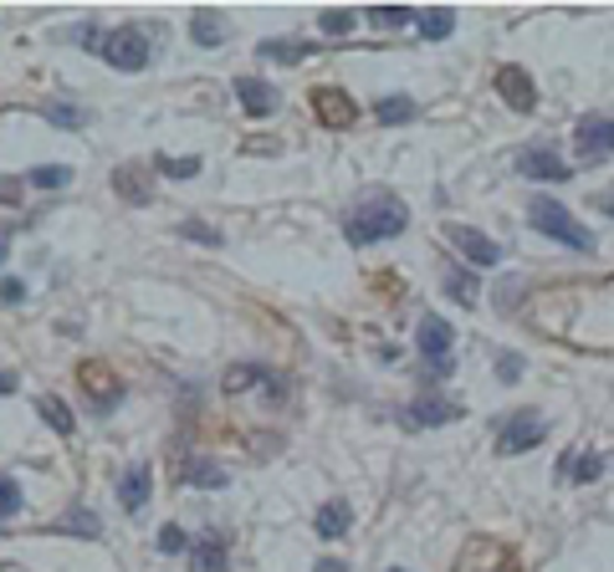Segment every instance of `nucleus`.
Returning a JSON list of instances; mask_svg holds the SVG:
<instances>
[{"label":"nucleus","mask_w":614,"mask_h":572,"mask_svg":"<svg viewBox=\"0 0 614 572\" xmlns=\"http://www.w3.org/2000/svg\"><path fill=\"white\" fill-rule=\"evenodd\" d=\"M405 221H410L405 200L375 194V200H364L359 210L344 215V235H348V246H375V240H390V235L405 231Z\"/></svg>","instance_id":"obj_1"},{"label":"nucleus","mask_w":614,"mask_h":572,"mask_svg":"<svg viewBox=\"0 0 614 572\" xmlns=\"http://www.w3.org/2000/svg\"><path fill=\"white\" fill-rule=\"evenodd\" d=\"M527 225H533L538 235H548V240H558V246H569V250L594 246V235L573 221V210L563 205V200H554V194H538V200L527 205Z\"/></svg>","instance_id":"obj_2"},{"label":"nucleus","mask_w":614,"mask_h":572,"mask_svg":"<svg viewBox=\"0 0 614 572\" xmlns=\"http://www.w3.org/2000/svg\"><path fill=\"white\" fill-rule=\"evenodd\" d=\"M450 343H456V333H450L446 317H440V312H425L415 327V348H420V358H425V368H431V383L450 379V368H456Z\"/></svg>","instance_id":"obj_3"},{"label":"nucleus","mask_w":614,"mask_h":572,"mask_svg":"<svg viewBox=\"0 0 614 572\" xmlns=\"http://www.w3.org/2000/svg\"><path fill=\"white\" fill-rule=\"evenodd\" d=\"M103 57L119 67V72H144L149 67V36H144V26H119L103 36Z\"/></svg>","instance_id":"obj_4"},{"label":"nucleus","mask_w":614,"mask_h":572,"mask_svg":"<svg viewBox=\"0 0 614 572\" xmlns=\"http://www.w3.org/2000/svg\"><path fill=\"white\" fill-rule=\"evenodd\" d=\"M573 148H579V159L584 164H604L614 159V117H579V128H573Z\"/></svg>","instance_id":"obj_5"},{"label":"nucleus","mask_w":614,"mask_h":572,"mask_svg":"<svg viewBox=\"0 0 614 572\" xmlns=\"http://www.w3.org/2000/svg\"><path fill=\"white\" fill-rule=\"evenodd\" d=\"M313 113L323 128L344 133L354 128V117H359V103L348 98V88H333V82H323V88H313Z\"/></svg>","instance_id":"obj_6"},{"label":"nucleus","mask_w":614,"mask_h":572,"mask_svg":"<svg viewBox=\"0 0 614 572\" xmlns=\"http://www.w3.org/2000/svg\"><path fill=\"white\" fill-rule=\"evenodd\" d=\"M543 440H548V425L533 410H523V414H512V425L496 435V456H527Z\"/></svg>","instance_id":"obj_7"},{"label":"nucleus","mask_w":614,"mask_h":572,"mask_svg":"<svg viewBox=\"0 0 614 572\" xmlns=\"http://www.w3.org/2000/svg\"><path fill=\"white\" fill-rule=\"evenodd\" d=\"M446 240L466 256V266H496L502 261V246H496L487 231H477V225H446Z\"/></svg>","instance_id":"obj_8"},{"label":"nucleus","mask_w":614,"mask_h":572,"mask_svg":"<svg viewBox=\"0 0 614 572\" xmlns=\"http://www.w3.org/2000/svg\"><path fill=\"white\" fill-rule=\"evenodd\" d=\"M231 562V537L225 531H200L190 542V572H225Z\"/></svg>","instance_id":"obj_9"},{"label":"nucleus","mask_w":614,"mask_h":572,"mask_svg":"<svg viewBox=\"0 0 614 572\" xmlns=\"http://www.w3.org/2000/svg\"><path fill=\"white\" fill-rule=\"evenodd\" d=\"M496 92H502V103L517 108V113H533V108H538V88H533L527 67H502V72H496Z\"/></svg>","instance_id":"obj_10"},{"label":"nucleus","mask_w":614,"mask_h":572,"mask_svg":"<svg viewBox=\"0 0 614 572\" xmlns=\"http://www.w3.org/2000/svg\"><path fill=\"white\" fill-rule=\"evenodd\" d=\"M512 169H517V175H527V179H569L573 169L563 159H558L554 148H543V144H533V148H523V154H517V164H512Z\"/></svg>","instance_id":"obj_11"},{"label":"nucleus","mask_w":614,"mask_h":572,"mask_svg":"<svg viewBox=\"0 0 614 572\" xmlns=\"http://www.w3.org/2000/svg\"><path fill=\"white\" fill-rule=\"evenodd\" d=\"M113 190H119L129 205H149V200H154V179H149V169H144V164H119V169H113Z\"/></svg>","instance_id":"obj_12"},{"label":"nucleus","mask_w":614,"mask_h":572,"mask_svg":"<svg viewBox=\"0 0 614 572\" xmlns=\"http://www.w3.org/2000/svg\"><path fill=\"white\" fill-rule=\"evenodd\" d=\"M236 98H241V108L252 117H267V113H277V88L271 82H261V77H236Z\"/></svg>","instance_id":"obj_13"},{"label":"nucleus","mask_w":614,"mask_h":572,"mask_svg":"<svg viewBox=\"0 0 614 572\" xmlns=\"http://www.w3.org/2000/svg\"><path fill=\"white\" fill-rule=\"evenodd\" d=\"M154 491V470L144 466V460H134V466L119 475V501H123V512H138L144 501H149Z\"/></svg>","instance_id":"obj_14"},{"label":"nucleus","mask_w":614,"mask_h":572,"mask_svg":"<svg viewBox=\"0 0 614 572\" xmlns=\"http://www.w3.org/2000/svg\"><path fill=\"white\" fill-rule=\"evenodd\" d=\"M348 527H354V506L348 501H323L313 516V531L323 537V542H338V537H348Z\"/></svg>","instance_id":"obj_15"},{"label":"nucleus","mask_w":614,"mask_h":572,"mask_svg":"<svg viewBox=\"0 0 614 572\" xmlns=\"http://www.w3.org/2000/svg\"><path fill=\"white\" fill-rule=\"evenodd\" d=\"M77 379H82V389L92 394V404H98V410H113V404L123 399V383L108 379L103 363H82V373H77Z\"/></svg>","instance_id":"obj_16"},{"label":"nucleus","mask_w":614,"mask_h":572,"mask_svg":"<svg viewBox=\"0 0 614 572\" xmlns=\"http://www.w3.org/2000/svg\"><path fill=\"white\" fill-rule=\"evenodd\" d=\"M180 481L185 485H205V491H221L231 475H225V466H215L210 456H190V460H180Z\"/></svg>","instance_id":"obj_17"},{"label":"nucleus","mask_w":614,"mask_h":572,"mask_svg":"<svg viewBox=\"0 0 614 572\" xmlns=\"http://www.w3.org/2000/svg\"><path fill=\"white\" fill-rule=\"evenodd\" d=\"M405 414H410V425H415V429H425V425H450V419L461 414V404H450V399H415Z\"/></svg>","instance_id":"obj_18"},{"label":"nucleus","mask_w":614,"mask_h":572,"mask_svg":"<svg viewBox=\"0 0 614 572\" xmlns=\"http://www.w3.org/2000/svg\"><path fill=\"white\" fill-rule=\"evenodd\" d=\"M190 36H196V46H221L225 42V15L210 11V5H200V11L190 15Z\"/></svg>","instance_id":"obj_19"},{"label":"nucleus","mask_w":614,"mask_h":572,"mask_svg":"<svg viewBox=\"0 0 614 572\" xmlns=\"http://www.w3.org/2000/svg\"><path fill=\"white\" fill-rule=\"evenodd\" d=\"M420 108H415V98H405V92H394V98H379L375 103V117L384 123V128H400V123H410Z\"/></svg>","instance_id":"obj_20"},{"label":"nucleus","mask_w":614,"mask_h":572,"mask_svg":"<svg viewBox=\"0 0 614 572\" xmlns=\"http://www.w3.org/2000/svg\"><path fill=\"white\" fill-rule=\"evenodd\" d=\"M446 292L456 296L461 307H477V302H481V281L471 277L466 266H450V271H446Z\"/></svg>","instance_id":"obj_21"},{"label":"nucleus","mask_w":614,"mask_h":572,"mask_svg":"<svg viewBox=\"0 0 614 572\" xmlns=\"http://www.w3.org/2000/svg\"><path fill=\"white\" fill-rule=\"evenodd\" d=\"M420 36H425V42H446L450 31H456V11H450V5H440V11H420Z\"/></svg>","instance_id":"obj_22"},{"label":"nucleus","mask_w":614,"mask_h":572,"mask_svg":"<svg viewBox=\"0 0 614 572\" xmlns=\"http://www.w3.org/2000/svg\"><path fill=\"white\" fill-rule=\"evenodd\" d=\"M36 414H42V419H46L52 429H57V435H72V429H77L72 410H67V404H62L57 394H42V399H36Z\"/></svg>","instance_id":"obj_23"},{"label":"nucleus","mask_w":614,"mask_h":572,"mask_svg":"<svg viewBox=\"0 0 614 572\" xmlns=\"http://www.w3.org/2000/svg\"><path fill=\"white\" fill-rule=\"evenodd\" d=\"M57 531H62V537H98L103 527H98V516H92L88 506H72V512L57 521Z\"/></svg>","instance_id":"obj_24"},{"label":"nucleus","mask_w":614,"mask_h":572,"mask_svg":"<svg viewBox=\"0 0 614 572\" xmlns=\"http://www.w3.org/2000/svg\"><path fill=\"white\" fill-rule=\"evenodd\" d=\"M252 383H271V368H256V363H241L225 373V394H246Z\"/></svg>","instance_id":"obj_25"},{"label":"nucleus","mask_w":614,"mask_h":572,"mask_svg":"<svg viewBox=\"0 0 614 572\" xmlns=\"http://www.w3.org/2000/svg\"><path fill=\"white\" fill-rule=\"evenodd\" d=\"M31 184L36 190H62V184H72V169L67 164H36L31 169Z\"/></svg>","instance_id":"obj_26"},{"label":"nucleus","mask_w":614,"mask_h":572,"mask_svg":"<svg viewBox=\"0 0 614 572\" xmlns=\"http://www.w3.org/2000/svg\"><path fill=\"white\" fill-rule=\"evenodd\" d=\"M256 52H261V57H271V61H287V67H292V61H302L308 52H313V46H298V42H287V36H277V42H261Z\"/></svg>","instance_id":"obj_27"},{"label":"nucleus","mask_w":614,"mask_h":572,"mask_svg":"<svg viewBox=\"0 0 614 572\" xmlns=\"http://www.w3.org/2000/svg\"><path fill=\"white\" fill-rule=\"evenodd\" d=\"M369 21H375V26H415L420 21V11H410V5H375V11H369Z\"/></svg>","instance_id":"obj_28"},{"label":"nucleus","mask_w":614,"mask_h":572,"mask_svg":"<svg viewBox=\"0 0 614 572\" xmlns=\"http://www.w3.org/2000/svg\"><path fill=\"white\" fill-rule=\"evenodd\" d=\"M159 175H169V179H196L200 175V159L196 154H185V159H175V154H159Z\"/></svg>","instance_id":"obj_29"},{"label":"nucleus","mask_w":614,"mask_h":572,"mask_svg":"<svg viewBox=\"0 0 614 572\" xmlns=\"http://www.w3.org/2000/svg\"><path fill=\"white\" fill-rule=\"evenodd\" d=\"M317 31L323 36H348L354 31V11H323L317 15Z\"/></svg>","instance_id":"obj_30"},{"label":"nucleus","mask_w":614,"mask_h":572,"mask_svg":"<svg viewBox=\"0 0 614 572\" xmlns=\"http://www.w3.org/2000/svg\"><path fill=\"white\" fill-rule=\"evenodd\" d=\"M180 231H185V240H200V246H225V235L215 231V225H205V221H185Z\"/></svg>","instance_id":"obj_31"},{"label":"nucleus","mask_w":614,"mask_h":572,"mask_svg":"<svg viewBox=\"0 0 614 572\" xmlns=\"http://www.w3.org/2000/svg\"><path fill=\"white\" fill-rule=\"evenodd\" d=\"M46 117L62 123V128H82V108L77 103H46Z\"/></svg>","instance_id":"obj_32"},{"label":"nucleus","mask_w":614,"mask_h":572,"mask_svg":"<svg viewBox=\"0 0 614 572\" xmlns=\"http://www.w3.org/2000/svg\"><path fill=\"white\" fill-rule=\"evenodd\" d=\"M523 368H527L523 352H502V358H496V379H502V383H517V379H523Z\"/></svg>","instance_id":"obj_33"},{"label":"nucleus","mask_w":614,"mask_h":572,"mask_svg":"<svg viewBox=\"0 0 614 572\" xmlns=\"http://www.w3.org/2000/svg\"><path fill=\"white\" fill-rule=\"evenodd\" d=\"M21 512V485L11 475H0V516H15Z\"/></svg>","instance_id":"obj_34"},{"label":"nucleus","mask_w":614,"mask_h":572,"mask_svg":"<svg viewBox=\"0 0 614 572\" xmlns=\"http://www.w3.org/2000/svg\"><path fill=\"white\" fill-rule=\"evenodd\" d=\"M185 547H190L185 527H175V521H169V527H159V552H185Z\"/></svg>","instance_id":"obj_35"},{"label":"nucleus","mask_w":614,"mask_h":572,"mask_svg":"<svg viewBox=\"0 0 614 572\" xmlns=\"http://www.w3.org/2000/svg\"><path fill=\"white\" fill-rule=\"evenodd\" d=\"M0 302H5V307H15V302H26V281L5 277V281H0Z\"/></svg>","instance_id":"obj_36"},{"label":"nucleus","mask_w":614,"mask_h":572,"mask_svg":"<svg viewBox=\"0 0 614 572\" xmlns=\"http://www.w3.org/2000/svg\"><path fill=\"white\" fill-rule=\"evenodd\" d=\"M313 572H348V562H338V558H317V562H313Z\"/></svg>","instance_id":"obj_37"},{"label":"nucleus","mask_w":614,"mask_h":572,"mask_svg":"<svg viewBox=\"0 0 614 572\" xmlns=\"http://www.w3.org/2000/svg\"><path fill=\"white\" fill-rule=\"evenodd\" d=\"M600 210H604V215H610V221H614V190H610V194H600Z\"/></svg>","instance_id":"obj_38"},{"label":"nucleus","mask_w":614,"mask_h":572,"mask_svg":"<svg viewBox=\"0 0 614 572\" xmlns=\"http://www.w3.org/2000/svg\"><path fill=\"white\" fill-rule=\"evenodd\" d=\"M11 389H15V379L5 373V368H0V394H11Z\"/></svg>","instance_id":"obj_39"},{"label":"nucleus","mask_w":614,"mask_h":572,"mask_svg":"<svg viewBox=\"0 0 614 572\" xmlns=\"http://www.w3.org/2000/svg\"><path fill=\"white\" fill-rule=\"evenodd\" d=\"M0 261H5V246H0Z\"/></svg>","instance_id":"obj_40"},{"label":"nucleus","mask_w":614,"mask_h":572,"mask_svg":"<svg viewBox=\"0 0 614 572\" xmlns=\"http://www.w3.org/2000/svg\"><path fill=\"white\" fill-rule=\"evenodd\" d=\"M390 572H405V568H390Z\"/></svg>","instance_id":"obj_41"}]
</instances>
